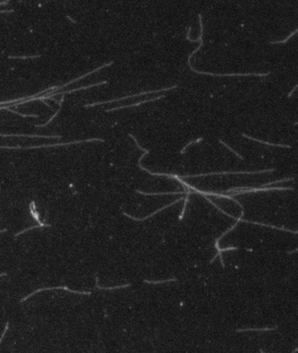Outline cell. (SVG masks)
<instances>
[{"mask_svg": "<svg viewBox=\"0 0 298 353\" xmlns=\"http://www.w3.org/2000/svg\"><path fill=\"white\" fill-rule=\"evenodd\" d=\"M190 69L193 70V72L200 73V74H205V75H211V76H220V77H226V76H267L270 74V72L267 73H211V72H199V70H195L194 68L192 67L191 63H188Z\"/></svg>", "mask_w": 298, "mask_h": 353, "instance_id": "6da1fadb", "label": "cell"}, {"mask_svg": "<svg viewBox=\"0 0 298 353\" xmlns=\"http://www.w3.org/2000/svg\"><path fill=\"white\" fill-rule=\"evenodd\" d=\"M55 289H63V290H65V291H68V292H70V293H78V294H87V295H89V294H91V293L90 292H79V291H73V290H71V289H69L68 287H66V286H58V287H47V288H41V289H39V290H37V291H34L33 293H31L30 294H29L28 296H26L25 298H23V299H22L21 300V302H25L27 299H29L30 297H31L32 295H34V294H36L37 293H39V292H41V291H46V290H55Z\"/></svg>", "mask_w": 298, "mask_h": 353, "instance_id": "7a4b0ae2", "label": "cell"}, {"mask_svg": "<svg viewBox=\"0 0 298 353\" xmlns=\"http://www.w3.org/2000/svg\"><path fill=\"white\" fill-rule=\"evenodd\" d=\"M163 97H164V96H158V97H154V98H150V99H147V100L139 101L138 103H132V104H130V105H126V106H120V107H117V108H113V109L106 110V112H111V111H114V110H118V109H122V108H127V107L137 106V105L141 104V103H145L152 102V101H154V100H157V99H161V98H163Z\"/></svg>", "mask_w": 298, "mask_h": 353, "instance_id": "3957f363", "label": "cell"}, {"mask_svg": "<svg viewBox=\"0 0 298 353\" xmlns=\"http://www.w3.org/2000/svg\"><path fill=\"white\" fill-rule=\"evenodd\" d=\"M242 136H244V137H247V138H249V139H251V140L256 141V142L261 143V144H266V145L272 146H279V147H287V148H291V146H286V145H276V144H271V143H269V142H264V141L258 140V139H256V138H254V137H251V136H247L245 134H242Z\"/></svg>", "mask_w": 298, "mask_h": 353, "instance_id": "277c9868", "label": "cell"}, {"mask_svg": "<svg viewBox=\"0 0 298 353\" xmlns=\"http://www.w3.org/2000/svg\"><path fill=\"white\" fill-rule=\"evenodd\" d=\"M143 195H177V193H183L184 192H166V193H143L141 191H137Z\"/></svg>", "mask_w": 298, "mask_h": 353, "instance_id": "5b68a950", "label": "cell"}, {"mask_svg": "<svg viewBox=\"0 0 298 353\" xmlns=\"http://www.w3.org/2000/svg\"><path fill=\"white\" fill-rule=\"evenodd\" d=\"M40 226H51V225H48V224H43V223H41V224H39V225H38V226H31V227L26 228V229H24V230H23V231L19 232L18 234H15L14 237L19 236L20 235L23 234L24 232H26V231H28V230H31V229H33V228H36V227H40Z\"/></svg>", "mask_w": 298, "mask_h": 353, "instance_id": "8992f818", "label": "cell"}, {"mask_svg": "<svg viewBox=\"0 0 298 353\" xmlns=\"http://www.w3.org/2000/svg\"><path fill=\"white\" fill-rule=\"evenodd\" d=\"M296 32H297V30H295L294 32H292V33L289 35V36H288V37L286 39H284V40H282V41H271V44H283V43H286V42H287V41L289 39H291V38L294 36V35Z\"/></svg>", "mask_w": 298, "mask_h": 353, "instance_id": "52a82bcc", "label": "cell"}, {"mask_svg": "<svg viewBox=\"0 0 298 353\" xmlns=\"http://www.w3.org/2000/svg\"><path fill=\"white\" fill-rule=\"evenodd\" d=\"M128 285H120V286H115V287H101L98 285H97V287L98 289H104V290H112V289H117V288H121V287H125Z\"/></svg>", "mask_w": 298, "mask_h": 353, "instance_id": "ba28073f", "label": "cell"}, {"mask_svg": "<svg viewBox=\"0 0 298 353\" xmlns=\"http://www.w3.org/2000/svg\"><path fill=\"white\" fill-rule=\"evenodd\" d=\"M8 326H9V323L7 322V323H6V328H5V331H4V333H3V334H2L1 338H0V343H1V342H2V340H3V338H4V336H5V334H6V331H7V329H8Z\"/></svg>", "mask_w": 298, "mask_h": 353, "instance_id": "9c48e42d", "label": "cell"}, {"mask_svg": "<svg viewBox=\"0 0 298 353\" xmlns=\"http://www.w3.org/2000/svg\"><path fill=\"white\" fill-rule=\"evenodd\" d=\"M296 88H297V85H295V86H294V89H293V90H292V91H291V92H290V93L288 94V97H290V96H291V95H292V94H293V93L294 92V90L296 89Z\"/></svg>", "mask_w": 298, "mask_h": 353, "instance_id": "30bf717a", "label": "cell"}, {"mask_svg": "<svg viewBox=\"0 0 298 353\" xmlns=\"http://www.w3.org/2000/svg\"><path fill=\"white\" fill-rule=\"evenodd\" d=\"M7 230L6 228H5V229H3V230H0V234H2V233H4V232H6Z\"/></svg>", "mask_w": 298, "mask_h": 353, "instance_id": "8fae6325", "label": "cell"}]
</instances>
